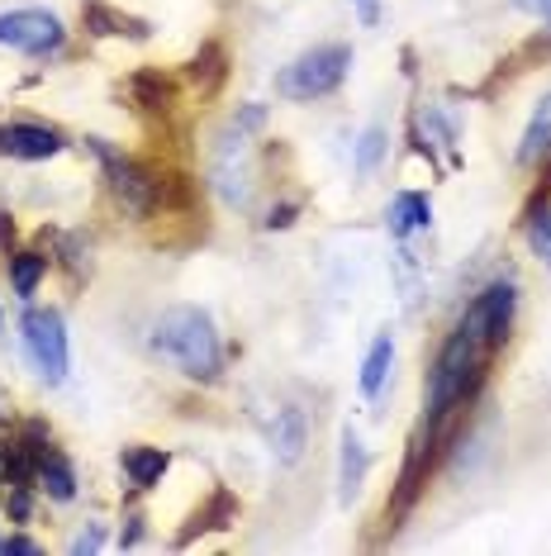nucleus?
<instances>
[{"mask_svg": "<svg viewBox=\"0 0 551 556\" xmlns=\"http://www.w3.org/2000/svg\"><path fill=\"white\" fill-rule=\"evenodd\" d=\"M295 214H299V205H276V210L267 214V229H291Z\"/></svg>", "mask_w": 551, "mask_h": 556, "instance_id": "26", "label": "nucleus"}, {"mask_svg": "<svg viewBox=\"0 0 551 556\" xmlns=\"http://www.w3.org/2000/svg\"><path fill=\"white\" fill-rule=\"evenodd\" d=\"M385 124H371L367 134H361V143H357V176H371L375 167H381V157H385Z\"/></svg>", "mask_w": 551, "mask_h": 556, "instance_id": "21", "label": "nucleus"}, {"mask_svg": "<svg viewBox=\"0 0 551 556\" xmlns=\"http://www.w3.org/2000/svg\"><path fill=\"white\" fill-rule=\"evenodd\" d=\"M513 10H528V15L551 24V0H513Z\"/></svg>", "mask_w": 551, "mask_h": 556, "instance_id": "28", "label": "nucleus"}, {"mask_svg": "<svg viewBox=\"0 0 551 556\" xmlns=\"http://www.w3.org/2000/svg\"><path fill=\"white\" fill-rule=\"evenodd\" d=\"M223 77H229V58H223L219 43H205L191 62V81L200 86V96H215L223 86Z\"/></svg>", "mask_w": 551, "mask_h": 556, "instance_id": "19", "label": "nucleus"}, {"mask_svg": "<svg viewBox=\"0 0 551 556\" xmlns=\"http://www.w3.org/2000/svg\"><path fill=\"white\" fill-rule=\"evenodd\" d=\"M34 485H39L48 500H57V504L77 500V471H72V462L62 457L53 442H48V447L39 452V471H34Z\"/></svg>", "mask_w": 551, "mask_h": 556, "instance_id": "11", "label": "nucleus"}, {"mask_svg": "<svg viewBox=\"0 0 551 556\" xmlns=\"http://www.w3.org/2000/svg\"><path fill=\"white\" fill-rule=\"evenodd\" d=\"M261 124H267V105H257V100H253V105H243V110L233 115V129H238V134H253V129H261Z\"/></svg>", "mask_w": 551, "mask_h": 556, "instance_id": "25", "label": "nucleus"}, {"mask_svg": "<svg viewBox=\"0 0 551 556\" xmlns=\"http://www.w3.org/2000/svg\"><path fill=\"white\" fill-rule=\"evenodd\" d=\"M385 224H390L395 238H409L413 229H428L433 224V200L423 191H399L390 200V210H385Z\"/></svg>", "mask_w": 551, "mask_h": 556, "instance_id": "13", "label": "nucleus"}, {"mask_svg": "<svg viewBox=\"0 0 551 556\" xmlns=\"http://www.w3.org/2000/svg\"><path fill=\"white\" fill-rule=\"evenodd\" d=\"M0 542H5V538H0Z\"/></svg>", "mask_w": 551, "mask_h": 556, "instance_id": "32", "label": "nucleus"}, {"mask_svg": "<svg viewBox=\"0 0 551 556\" xmlns=\"http://www.w3.org/2000/svg\"><path fill=\"white\" fill-rule=\"evenodd\" d=\"M347 72H353V48L347 43L309 48V53H299L291 67L276 72V96L299 100V105H305V100H323L347 81Z\"/></svg>", "mask_w": 551, "mask_h": 556, "instance_id": "2", "label": "nucleus"}, {"mask_svg": "<svg viewBox=\"0 0 551 556\" xmlns=\"http://www.w3.org/2000/svg\"><path fill=\"white\" fill-rule=\"evenodd\" d=\"M129 96H133L138 110H148V115H167V110L177 105V86L162 77V72H133Z\"/></svg>", "mask_w": 551, "mask_h": 556, "instance_id": "16", "label": "nucleus"}, {"mask_svg": "<svg viewBox=\"0 0 551 556\" xmlns=\"http://www.w3.org/2000/svg\"><path fill=\"white\" fill-rule=\"evenodd\" d=\"M48 276V257L43 252H34V248H24V252H10V281H15V295L20 300H34L39 295V281Z\"/></svg>", "mask_w": 551, "mask_h": 556, "instance_id": "18", "label": "nucleus"}, {"mask_svg": "<svg viewBox=\"0 0 551 556\" xmlns=\"http://www.w3.org/2000/svg\"><path fill=\"white\" fill-rule=\"evenodd\" d=\"M10 243H15V214L0 210V252H10Z\"/></svg>", "mask_w": 551, "mask_h": 556, "instance_id": "29", "label": "nucleus"}, {"mask_svg": "<svg viewBox=\"0 0 551 556\" xmlns=\"http://www.w3.org/2000/svg\"><path fill=\"white\" fill-rule=\"evenodd\" d=\"M86 148L100 157L110 191H115V200L133 214V219H148V214H157V205H162V176L153 167H143L138 157H124L119 148L105 143V138H86Z\"/></svg>", "mask_w": 551, "mask_h": 556, "instance_id": "3", "label": "nucleus"}, {"mask_svg": "<svg viewBox=\"0 0 551 556\" xmlns=\"http://www.w3.org/2000/svg\"><path fill=\"white\" fill-rule=\"evenodd\" d=\"M528 243H533V252L551 267V210L542 205V210H528Z\"/></svg>", "mask_w": 551, "mask_h": 556, "instance_id": "22", "label": "nucleus"}, {"mask_svg": "<svg viewBox=\"0 0 551 556\" xmlns=\"http://www.w3.org/2000/svg\"><path fill=\"white\" fill-rule=\"evenodd\" d=\"M81 20H86V29H91V34H100V39H138V43H143L148 34H153L143 20L124 15V10H115V5H100V0L81 5Z\"/></svg>", "mask_w": 551, "mask_h": 556, "instance_id": "10", "label": "nucleus"}, {"mask_svg": "<svg viewBox=\"0 0 551 556\" xmlns=\"http://www.w3.org/2000/svg\"><path fill=\"white\" fill-rule=\"evenodd\" d=\"M367 447H361V438L353 428H343V457H337V500L353 504L361 495V485H367Z\"/></svg>", "mask_w": 551, "mask_h": 556, "instance_id": "12", "label": "nucleus"}, {"mask_svg": "<svg viewBox=\"0 0 551 556\" xmlns=\"http://www.w3.org/2000/svg\"><path fill=\"white\" fill-rule=\"evenodd\" d=\"M209 181H215V191L229 200V205H247V195H253V181H247V167H243V134L238 129H229L223 148L215 153Z\"/></svg>", "mask_w": 551, "mask_h": 556, "instance_id": "7", "label": "nucleus"}, {"mask_svg": "<svg viewBox=\"0 0 551 556\" xmlns=\"http://www.w3.org/2000/svg\"><path fill=\"white\" fill-rule=\"evenodd\" d=\"M551 157V91L542 96V105L533 110L528 129H523V143H518V167H537V162Z\"/></svg>", "mask_w": 551, "mask_h": 556, "instance_id": "15", "label": "nucleus"}, {"mask_svg": "<svg viewBox=\"0 0 551 556\" xmlns=\"http://www.w3.org/2000/svg\"><path fill=\"white\" fill-rule=\"evenodd\" d=\"M0 153L15 162H48L62 153V134L48 124H5L0 129Z\"/></svg>", "mask_w": 551, "mask_h": 556, "instance_id": "8", "label": "nucleus"}, {"mask_svg": "<svg viewBox=\"0 0 551 556\" xmlns=\"http://www.w3.org/2000/svg\"><path fill=\"white\" fill-rule=\"evenodd\" d=\"M0 324H5V319H0Z\"/></svg>", "mask_w": 551, "mask_h": 556, "instance_id": "33", "label": "nucleus"}, {"mask_svg": "<svg viewBox=\"0 0 551 556\" xmlns=\"http://www.w3.org/2000/svg\"><path fill=\"white\" fill-rule=\"evenodd\" d=\"M361 5H375V0H361Z\"/></svg>", "mask_w": 551, "mask_h": 556, "instance_id": "31", "label": "nucleus"}, {"mask_svg": "<svg viewBox=\"0 0 551 556\" xmlns=\"http://www.w3.org/2000/svg\"><path fill=\"white\" fill-rule=\"evenodd\" d=\"M62 43H67V29L48 10H5L0 15V48H15L24 58H48Z\"/></svg>", "mask_w": 551, "mask_h": 556, "instance_id": "5", "label": "nucleus"}, {"mask_svg": "<svg viewBox=\"0 0 551 556\" xmlns=\"http://www.w3.org/2000/svg\"><path fill=\"white\" fill-rule=\"evenodd\" d=\"M105 547V523H86V533H77V542H72V556H91Z\"/></svg>", "mask_w": 551, "mask_h": 556, "instance_id": "24", "label": "nucleus"}, {"mask_svg": "<svg viewBox=\"0 0 551 556\" xmlns=\"http://www.w3.org/2000/svg\"><path fill=\"white\" fill-rule=\"evenodd\" d=\"M153 352L162 362H171L181 376H191V381H219L223 371V343L215 333V319H209L200 305H171L157 314L153 324Z\"/></svg>", "mask_w": 551, "mask_h": 556, "instance_id": "1", "label": "nucleus"}, {"mask_svg": "<svg viewBox=\"0 0 551 556\" xmlns=\"http://www.w3.org/2000/svg\"><path fill=\"white\" fill-rule=\"evenodd\" d=\"M390 362H395V343H390V333H381L371 343L367 362H361V395L367 400H375L385 390V381H390Z\"/></svg>", "mask_w": 551, "mask_h": 556, "instance_id": "17", "label": "nucleus"}, {"mask_svg": "<svg viewBox=\"0 0 551 556\" xmlns=\"http://www.w3.org/2000/svg\"><path fill=\"white\" fill-rule=\"evenodd\" d=\"M0 552H20V556H39L43 547H39V542H34V538H5V542H0Z\"/></svg>", "mask_w": 551, "mask_h": 556, "instance_id": "27", "label": "nucleus"}, {"mask_svg": "<svg viewBox=\"0 0 551 556\" xmlns=\"http://www.w3.org/2000/svg\"><path fill=\"white\" fill-rule=\"evenodd\" d=\"M271 447H276V462H281V466H295L299 457H305V447H309V419H305V409H295V404L276 409Z\"/></svg>", "mask_w": 551, "mask_h": 556, "instance_id": "9", "label": "nucleus"}, {"mask_svg": "<svg viewBox=\"0 0 551 556\" xmlns=\"http://www.w3.org/2000/svg\"><path fill=\"white\" fill-rule=\"evenodd\" d=\"M124 476H129L133 490H153L171 466V452L167 447H124Z\"/></svg>", "mask_w": 551, "mask_h": 556, "instance_id": "14", "label": "nucleus"}, {"mask_svg": "<svg viewBox=\"0 0 551 556\" xmlns=\"http://www.w3.org/2000/svg\"><path fill=\"white\" fill-rule=\"evenodd\" d=\"M138 542H143V518H129V528H124V533H119V547H138Z\"/></svg>", "mask_w": 551, "mask_h": 556, "instance_id": "30", "label": "nucleus"}, {"mask_svg": "<svg viewBox=\"0 0 551 556\" xmlns=\"http://www.w3.org/2000/svg\"><path fill=\"white\" fill-rule=\"evenodd\" d=\"M5 509H10V518H15V523H29V514H34V495H29V485H10Z\"/></svg>", "mask_w": 551, "mask_h": 556, "instance_id": "23", "label": "nucleus"}, {"mask_svg": "<svg viewBox=\"0 0 551 556\" xmlns=\"http://www.w3.org/2000/svg\"><path fill=\"white\" fill-rule=\"evenodd\" d=\"M513 309H518V290H513V281H490V286L480 290V295L471 300V314H475V324L485 328V338H490V348H495V352L509 343Z\"/></svg>", "mask_w": 551, "mask_h": 556, "instance_id": "6", "label": "nucleus"}, {"mask_svg": "<svg viewBox=\"0 0 551 556\" xmlns=\"http://www.w3.org/2000/svg\"><path fill=\"white\" fill-rule=\"evenodd\" d=\"M20 338H24V352H29V362L39 366V376L48 386L67 381V362L72 357H67V328H62L57 309H24Z\"/></svg>", "mask_w": 551, "mask_h": 556, "instance_id": "4", "label": "nucleus"}, {"mask_svg": "<svg viewBox=\"0 0 551 556\" xmlns=\"http://www.w3.org/2000/svg\"><path fill=\"white\" fill-rule=\"evenodd\" d=\"M233 518H238V500L229 495V490H215L205 509L195 514V528H200V533H205V528H229ZM195 528H185V533H181V542H191V538H195Z\"/></svg>", "mask_w": 551, "mask_h": 556, "instance_id": "20", "label": "nucleus"}]
</instances>
